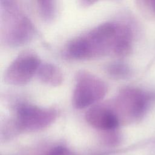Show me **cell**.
<instances>
[{
	"label": "cell",
	"mask_w": 155,
	"mask_h": 155,
	"mask_svg": "<svg viewBox=\"0 0 155 155\" xmlns=\"http://www.w3.org/2000/svg\"><path fill=\"white\" fill-rule=\"evenodd\" d=\"M40 64L38 57L33 53L28 51L21 53L6 69L5 80L12 85H24L37 73Z\"/></svg>",
	"instance_id": "cell-5"
},
{
	"label": "cell",
	"mask_w": 155,
	"mask_h": 155,
	"mask_svg": "<svg viewBox=\"0 0 155 155\" xmlns=\"http://www.w3.org/2000/svg\"><path fill=\"white\" fill-rule=\"evenodd\" d=\"M38 8L42 18L47 22L52 21L56 15V5L53 1H38Z\"/></svg>",
	"instance_id": "cell-9"
},
{
	"label": "cell",
	"mask_w": 155,
	"mask_h": 155,
	"mask_svg": "<svg viewBox=\"0 0 155 155\" xmlns=\"http://www.w3.org/2000/svg\"><path fill=\"white\" fill-rule=\"evenodd\" d=\"M56 117L57 111L53 108L22 104L17 109L15 125L21 130L37 131L48 127Z\"/></svg>",
	"instance_id": "cell-4"
},
{
	"label": "cell",
	"mask_w": 155,
	"mask_h": 155,
	"mask_svg": "<svg viewBox=\"0 0 155 155\" xmlns=\"http://www.w3.org/2000/svg\"><path fill=\"white\" fill-rule=\"evenodd\" d=\"M36 74L41 82L51 86H59L63 81L61 70L50 63L41 64Z\"/></svg>",
	"instance_id": "cell-8"
},
{
	"label": "cell",
	"mask_w": 155,
	"mask_h": 155,
	"mask_svg": "<svg viewBox=\"0 0 155 155\" xmlns=\"http://www.w3.org/2000/svg\"><path fill=\"white\" fill-rule=\"evenodd\" d=\"M123 27L124 25L114 22L102 23L71 39L65 47V54L73 59H84L114 53Z\"/></svg>",
	"instance_id": "cell-1"
},
{
	"label": "cell",
	"mask_w": 155,
	"mask_h": 155,
	"mask_svg": "<svg viewBox=\"0 0 155 155\" xmlns=\"http://www.w3.org/2000/svg\"><path fill=\"white\" fill-rule=\"evenodd\" d=\"M108 74L113 79H122L125 78L128 73V68L121 62H111L106 67Z\"/></svg>",
	"instance_id": "cell-10"
},
{
	"label": "cell",
	"mask_w": 155,
	"mask_h": 155,
	"mask_svg": "<svg viewBox=\"0 0 155 155\" xmlns=\"http://www.w3.org/2000/svg\"><path fill=\"white\" fill-rule=\"evenodd\" d=\"M86 121L92 127L104 131L115 130L119 125V119L111 107L96 105L85 113Z\"/></svg>",
	"instance_id": "cell-7"
},
{
	"label": "cell",
	"mask_w": 155,
	"mask_h": 155,
	"mask_svg": "<svg viewBox=\"0 0 155 155\" xmlns=\"http://www.w3.org/2000/svg\"><path fill=\"white\" fill-rule=\"evenodd\" d=\"M81 2H82V4H83L85 5H89L91 4H93L95 2L91 1H81Z\"/></svg>",
	"instance_id": "cell-12"
},
{
	"label": "cell",
	"mask_w": 155,
	"mask_h": 155,
	"mask_svg": "<svg viewBox=\"0 0 155 155\" xmlns=\"http://www.w3.org/2000/svg\"><path fill=\"white\" fill-rule=\"evenodd\" d=\"M114 108H112L119 119L122 117L127 120L139 118L144 111L145 99L138 90L126 88L118 94L114 101Z\"/></svg>",
	"instance_id": "cell-6"
},
{
	"label": "cell",
	"mask_w": 155,
	"mask_h": 155,
	"mask_svg": "<svg viewBox=\"0 0 155 155\" xmlns=\"http://www.w3.org/2000/svg\"><path fill=\"white\" fill-rule=\"evenodd\" d=\"M1 18L5 42L11 46H20L29 42L35 34L33 24L22 13L15 2L1 1Z\"/></svg>",
	"instance_id": "cell-2"
},
{
	"label": "cell",
	"mask_w": 155,
	"mask_h": 155,
	"mask_svg": "<svg viewBox=\"0 0 155 155\" xmlns=\"http://www.w3.org/2000/svg\"><path fill=\"white\" fill-rule=\"evenodd\" d=\"M47 155H70V154L65 147L57 146L50 150Z\"/></svg>",
	"instance_id": "cell-11"
},
{
	"label": "cell",
	"mask_w": 155,
	"mask_h": 155,
	"mask_svg": "<svg viewBox=\"0 0 155 155\" xmlns=\"http://www.w3.org/2000/svg\"><path fill=\"white\" fill-rule=\"evenodd\" d=\"M107 92V85L102 79L87 71H79L76 76L73 105L78 109L86 108L102 99Z\"/></svg>",
	"instance_id": "cell-3"
}]
</instances>
